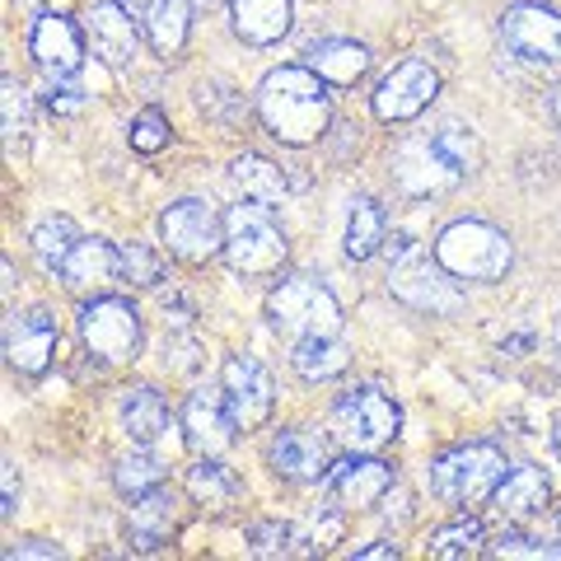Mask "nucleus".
Instances as JSON below:
<instances>
[{
    "instance_id": "1",
    "label": "nucleus",
    "mask_w": 561,
    "mask_h": 561,
    "mask_svg": "<svg viewBox=\"0 0 561 561\" xmlns=\"http://www.w3.org/2000/svg\"><path fill=\"white\" fill-rule=\"evenodd\" d=\"M482 160V146L472 127L463 122H440L426 136L402 140L393 154V179L408 197H440V192L459 187Z\"/></svg>"
},
{
    "instance_id": "2",
    "label": "nucleus",
    "mask_w": 561,
    "mask_h": 561,
    "mask_svg": "<svg viewBox=\"0 0 561 561\" xmlns=\"http://www.w3.org/2000/svg\"><path fill=\"white\" fill-rule=\"evenodd\" d=\"M257 117L280 146H313L328 122V80H319L309 66H280L257 84Z\"/></svg>"
},
{
    "instance_id": "3",
    "label": "nucleus",
    "mask_w": 561,
    "mask_h": 561,
    "mask_svg": "<svg viewBox=\"0 0 561 561\" xmlns=\"http://www.w3.org/2000/svg\"><path fill=\"white\" fill-rule=\"evenodd\" d=\"M267 323L276 337L295 342H313V337H337L342 332V305L323 280L313 276H286L280 286L267 295Z\"/></svg>"
},
{
    "instance_id": "4",
    "label": "nucleus",
    "mask_w": 561,
    "mask_h": 561,
    "mask_svg": "<svg viewBox=\"0 0 561 561\" xmlns=\"http://www.w3.org/2000/svg\"><path fill=\"white\" fill-rule=\"evenodd\" d=\"M511 239L486 220H454L435 239V262L459 280H501L511 272Z\"/></svg>"
},
{
    "instance_id": "5",
    "label": "nucleus",
    "mask_w": 561,
    "mask_h": 561,
    "mask_svg": "<svg viewBox=\"0 0 561 561\" xmlns=\"http://www.w3.org/2000/svg\"><path fill=\"white\" fill-rule=\"evenodd\" d=\"M290 243L286 230L276 225V216L262 202L249 206H234L225 216V262L239 272V276H272L280 272Z\"/></svg>"
},
{
    "instance_id": "6",
    "label": "nucleus",
    "mask_w": 561,
    "mask_h": 561,
    "mask_svg": "<svg viewBox=\"0 0 561 561\" xmlns=\"http://www.w3.org/2000/svg\"><path fill=\"white\" fill-rule=\"evenodd\" d=\"M501 478H505V454L496 445H459L431 463L435 496L449 505H478L496 496Z\"/></svg>"
},
{
    "instance_id": "7",
    "label": "nucleus",
    "mask_w": 561,
    "mask_h": 561,
    "mask_svg": "<svg viewBox=\"0 0 561 561\" xmlns=\"http://www.w3.org/2000/svg\"><path fill=\"white\" fill-rule=\"evenodd\" d=\"M398 426H402L398 402L383 389H375V383L346 393L337 408H332V440H337L346 454H375V449H383L398 435Z\"/></svg>"
},
{
    "instance_id": "8",
    "label": "nucleus",
    "mask_w": 561,
    "mask_h": 561,
    "mask_svg": "<svg viewBox=\"0 0 561 561\" xmlns=\"http://www.w3.org/2000/svg\"><path fill=\"white\" fill-rule=\"evenodd\" d=\"M389 262H393L389 286H393L398 300H408L412 309H426V313H459L463 295L454 290V280H449V272L440 267V262L431 267V257L416 249L412 234H393Z\"/></svg>"
},
{
    "instance_id": "9",
    "label": "nucleus",
    "mask_w": 561,
    "mask_h": 561,
    "mask_svg": "<svg viewBox=\"0 0 561 561\" xmlns=\"http://www.w3.org/2000/svg\"><path fill=\"white\" fill-rule=\"evenodd\" d=\"M80 342L94 351L99 360H131L140 351V313L131 300H113V295H94L80 309Z\"/></svg>"
},
{
    "instance_id": "10",
    "label": "nucleus",
    "mask_w": 561,
    "mask_h": 561,
    "mask_svg": "<svg viewBox=\"0 0 561 561\" xmlns=\"http://www.w3.org/2000/svg\"><path fill=\"white\" fill-rule=\"evenodd\" d=\"M160 234L169 253L183 262H210L216 253H225V220L216 216V206L197 197L173 202L160 216Z\"/></svg>"
},
{
    "instance_id": "11",
    "label": "nucleus",
    "mask_w": 561,
    "mask_h": 561,
    "mask_svg": "<svg viewBox=\"0 0 561 561\" xmlns=\"http://www.w3.org/2000/svg\"><path fill=\"white\" fill-rule=\"evenodd\" d=\"M501 43L529 66L561 61V14L548 5H511L501 14Z\"/></svg>"
},
{
    "instance_id": "12",
    "label": "nucleus",
    "mask_w": 561,
    "mask_h": 561,
    "mask_svg": "<svg viewBox=\"0 0 561 561\" xmlns=\"http://www.w3.org/2000/svg\"><path fill=\"white\" fill-rule=\"evenodd\" d=\"M225 402L234 412V426L249 435L257 426H267L272 416V402H276V383H272V370L253 356H230L225 360Z\"/></svg>"
},
{
    "instance_id": "13",
    "label": "nucleus",
    "mask_w": 561,
    "mask_h": 561,
    "mask_svg": "<svg viewBox=\"0 0 561 561\" xmlns=\"http://www.w3.org/2000/svg\"><path fill=\"white\" fill-rule=\"evenodd\" d=\"M435 94H440V76H435L426 61H402V66H393L389 76L379 80L375 117H383V122H412V117H421L431 108Z\"/></svg>"
},
{
    "instance_id": "14",
    "label": "nucleus",
    "mask_w": 561,
    "mask_h": 561,
    "mask_svg": "<svg viewBox=\"0 0 561 561\" xmlns=\"http://www.w3.org/2000/svg\"><path fill=\"white\" fill-rule=\"evenodd\" d=\"M28 51L47 80H76L84 66V33L66 14H43L28 33Z\"/></svg>"
},
{
    "instance_id": "15",
    "label": "nucleus",
    "mask_w": 561,
    "mask_h": 561,
    "mask_svg": "<svg viewBox=\"0 0 561 561\" xmlns=\"http://www.w3.org/2000/svg\"><path fill=\"white\" fill-rule=\"evenodd\" d=\"M328 496L342 511H370V505L383 501V491L393 486V468L379 459H365V454H351V459L328 468Z\"/></svg>"
},
{
    "instance_id": "16",
    "label": "nucleus",
    "mask_w": 561,
    "mask_h": 561,
    "mask_svg": "<svg viewBox=\"0 0 561 561\" xmlns=\"http://www.w3.org/2000/svg\"><path fill=\"white\" fill-rule=\"evenodd\" d=\"M51 351H57V319L47 309H24L10 313L5 323V356L20 375H43Z\"/></svg>"
},
{
    "instance_id": "17",
    "label": "nucleus",
    "mask_w": 561,
    "mask_h": 561,
    "mask_svg": "<svg viewBox=\"0 0 561 561\" xmlns=\"http://www.w3.org/2000/svg\"><path fill=\"white\" fill-rule=\"evenodd\" d=\"M84 33H90V43L103 61L113 70H127L140 51V28L131 20V10L122 5V0H99V5L84 14Z\"/></svg>"
},
{
    "instance_id": "18",
    "label": "nucleus",
    "mask_w": 561,
    "mask_h": 561,
    "mask_svg": "<svg viewBox=\"0 0 561 561\" xmlns=\"http://www.w3.org/2000/svg\"><path fill=\"white\" fill-rule=\"evenodd\" d=\"M61 280L70 295H84V300H94L122 280V249H113L108 239H80L70 257L61 262Z\"/></svg>"
},
{
    "instance_id": "19",
    "label": "nucleus",
    "mask_w": 561,
    "mask_h": 561,
    "mask_svg": "<svg viewBox=\"0 0 561 561\" xmlns=\"http://www.w3.org/2000/svg\"><path fill=\"white\" fill-rule=\"evenodd\" d=\"M234 412H230V402H225V389L220 393H192L187 398V408H183V435H187V445L197 449V454H225L234 445Z\"/></svg>"
},
{
    "instance_id": "20",
    "label": "nucleus",
    "mask_w": 561,
    "mask_h": 561,
    "mask_svg": "<svg viewBox=\"0 0 561 561\" xmlns=\"http://www.w3.org/2000/svg\"><path fill=\"white\" fill-rule=\"evenodd\" d=\"M267 459H272V468L280 472V478H290V482H319V478H328V468H332L328 440L323 435H313V431H305V426L280 431L272 440V449H267Z\"/></svg>"
},
{
    "instance_id": "21",
    "label": "nucleus",
    "mask_w": 561,
    "mask_h": 561,
    "mask_svg": "<svg viewBox=\"0 0 561 561\" xmlns=\"http://www.w3.org/2000/svg\"><path fill=\"white\" fill-rule=\"evenodd\" d=\"M230 24L249 47H272L290 33V0H230Z\"/></svg>"
},
{
    "instance_id": "22",
    "label": "nucleus",
    "mask_w": 561,
    "mask_h": 561,
    "mask_svg": "<svg viewBox=\"0 0 561 561\" xmlns=\"http://www.w3.org/2000/svg\"><path fill=\"white\" fill-rule=\"evenodd\" d=\"M127 524H131L136 548H160V542H169V534L179 529V501H173V491L154 486L146 496H136Z\"/></svg>"
},
{
    "instance_id": "23",
    "label": "nucleus",
    "mask_w": 561,
    "mask_h": 561,
    "mask_svg": "<svg viewBox=\"0 0 561 561\" xmlns=\"http://www.w3.org/2000/svg\"><path fill=\"white\" fill-rule=\"evenodd\" d=\"M122 431H127V440L140 445V449L160 445L164 435H169V408H164V398L154 393V389H127V393H122Z\"/></svg>"
},
{
    "instance_id": "24",
    "label": "nucleus",
    "mask_w": 561,
    "mask_h": 561,
    "mask_svg": "<svg viewBox=\"0 0 561 561\" xmlns=\"http://www.w3.org/2000/svg\"><path fill=\"white\" fill-rule=\"evenodd\" d=\"M309 70L328 84H356L365 70H370V51L360 43H346V38H328L319 47H309Z\"/></svg>"
},
{
    "instance_id": "25",
    "label": "nucleus",
    "mask_w": 561,
    "mask_h": 561,
    "mask_svg": "<svg viewBox=\"0 0 561 561\" xmlns=\"http://www.w3.org/2000/svg\"><path fill=\"white\" fill-rule=\"evenodd\" d=\"M548 491L552 486L542 478V468H515V472H505L496 486V511L505 519H529L548 505Z\"/></svg>"
},
{
    "instance_id": "26",
    "label": "nucleus",
    "mask_w": 561,
    "mask_h": 561,
    "mask_svg": "<svg viewBox=\"0 0 561 561\" xmlns=\"http://www.w3.org/2000/svg\"><path fill=\"white\" fill-rule=\"evenodd\" d=\"M140 24H146V38L160 57H179L187 43V24H192V0H154L140 14Z\"/></svg>"
},
{
    "instance_id": "27",
    "label": "nucleus",
    "mask_w": 561,
    "mask_h": 561,
    "mask_svg": "<svg viewBox=\"0 0 561 561\" xmlns=\"http://www.w3.org/2000/svg\"><path fill=\"white\" fill-rule=\"evenodd\" d=\"M230 183L249 202H262V206H272V202L286 197V169L272 164L267 154H239V160L230 164Z\"/></svg>"
},
{
    "instance_id": "28",
    "label": "nucleus",
    "mask_w": 561,
    "mask_h": 561,
    "mask_svg": "<svg viewBox=\"0 0 561 561\" xmlns=\"http://www.w3.org/2000/svg\"><path fill=\"white\" fill-rule=\"evenodd\" d=\"M383 243H389V220H383L379 202L356 197L351 202V216H346V257L365 262V257H375Z\"/></svg>"
},
{
    "instance_id": "29",
    "label": "nucleus",
    "mask_w": 561,
    "mask_h": 561,
    "mask_svg": "<svg viewBox=\"0 0 561 561\" xmlns=\"http://www.w3.org/2000/svg\"><path fill=\"white\" fill-rule=\"evenodd\" d=\"M187 496L206 505V511H230L239 496V482L230 478V468H225L216 454H202V463L187 468Z\"/></svg>"
},
{
    "instance_id": "30",
    "label": "nucleus",
    "mask_w": 561,
    "mask_h": 561,
    "mask_svg": "<svg viewBox=\"0 0 561 561\" xmlns=\"http://www.w3.org/2000/svg\"><path fill=\"white\" fill-rule=\"evenodd\" d=\"M290 365L300 370L305 379L323 383V379H337L346 365H351V351L342 337H313V342H295L290 346Z\"/></svg>"
},
{
    "instance_id": "31",
    "label": "nucleus",
    "mask_w": 561,
    "mask_h": 561,
    "mask_svg": "<svg viewBox=\"0 0 561 561\" xmlns=\"http://www.w3.org/2000/svg\"><path fill=\"white\" fill-rule=\"evenodd\" d=\"M76 243H80V230L70 216H47L33 225V253H38L43 267H51V272H61V262L70 257Z\"/></svg>"
},
{
    "instance_id": "32",
    "label": "nucleus",
    "mask_w": 561,
    "mask_h": 561,
    "mask_svg": "<svg viewBox=\"0 0 561 561\" xmlns=\"http://www.w3.org/2000/svg\"><path fill=\"white\" fill-rule=\"evenodd\" d=\"M113 482H117L122 496L136 501V496H146V491L164 486V468L154 463L150 454H122V459L113 463Z\"/></svg>"
},
{
    "instance_id": "33",
    "label": "nucleus",
    "mask_w": 561,
    "mask_h": 561,
    "mask_svg": "<svg viewBox=\"0 0 561 561\" xmlns=\"http://www.w3.org/2000/svg\"><path fill=\"white\" fill-rule=\"evenodd\" d=\"M482 542H486V534H482L478 519H454V524H445V529L431 538V557H445V561H454V557H478Z\"/></svg>"
},
{
    "instance_id": "34",
    "label": "nucleus",
    "mask_w": 561,
    "mask_h": 561,
    "mask_svg": "<svg viewBox=\"0 0 561 561\" xmlns=\"http://www.w3.org/2000/svg\"><path fill=\"white\" fill-rule=\"evenodd\" d=\"M122 280L136 290H150L164 280V257L150 243H122Z\"/></svg>"
},
{
    "instance_id": "35",
    "label": "nucleus",
    "mask_w": 561,
    "mask_h": 561,
    "mask_svg": "<svg viewBox=\"0 0 561 561\" xmlns=\"http://www.w3.org/2000/svg\"><path fill=\"white\" fill-rule=\"evenodd\" d=\"M0 108H5V146L10 150H20L24 140H28V131H33V113H28V90L20 80H10L5 76V84H0Z\"/></svg>"
},
{
    "instance_id": "36",
    "label": "nucleus",
    "mask_w": 561,
    "mask_h": 561,
    "mask_svg": "<svg viewBox=\"0 0 561 561\" xmlns=\"http://www.w3.org/2000/svg\"><path fill=\"white\" fill-rule=\"evenodd\" d=\"M197 103H202V113H206V117H216V122H220V127H234V122L249 113L243 94L225 90V84H202V90H197Z\"/></svg>"
},
{
    "instance_id": "37",
    "label": "nucleus",
    "mask_w": 561,
    "mask_h": 561,
    "mask_svg": "<svg viewBox=\"0 0 561 561\" xmlns=\"http://www.w3.org/2000/svg\"><path fill=\"white\" fill-rule=\"evenodd\" d=\"M131 150H140V154H160L164 146H169V117L160 113V108H146V113H136V122H131Z\"/></svg>"
},
{
    "instance_id": "38",
    "label": "nucleus",
    "mask_w": 561,
    "mask_h": 561,
    "mask_svg": "<svg viewBox=\"0 0 561 561\" xmlns=\"http://www.w3.org/2000/svg\"><path fill=\"white\" fill-rule=\"evenodd\" d=\"M290 524H280V519H262L249 529V552L253 557H280V552H290Z\"/></svg>"
},
{
    "instance_id": "39",
    "label": "nucleus",
    "mask_w": 561,
    "mask_h": 561,
    "mask_svg": "<svg viewBox=\"0 0 561 561\" xmlns=\"http://www.w3.org/2000/svg\"><path fill=\"white\" fill-rule=\"evenodd\" d=\"M47 108H51V113H80V108H84V90H80L76 80H51Z\"/></svg>"
},
{
    "instance_id": "40",
    "label": "nucleus",
    "mask_w": 561,
    "mask_h": 561,
    "mask_svg": "<svg viewBox=\"0 0 561 561\" xmlns=\"http://www.w3.org/2000/svg\"><path fill=\"white\" fill-rule=\"evenodd\" d=\"M0 496H5L0 515H14V501H20V468H14V459L0 463Z\"/></svg>"
},
{
    "instance_id": "41",
    "label": "nucleus",
    "mask_w": 561,
    "mask_h": 561,
    "mask_svg": "<svg viewBox=\"0 0 561 561\" xmlns=\"http://www.w3.org/2000/svg\"><path fill=\"white\" fill-rule=\"evenodd\" d=\"M10 561H20V557H61L57 542H43V538H24V542H14V548H5Z\"/></svg>"
},
{
    "instance_id": "42",
    "label": "nucleus",
    "mask_w": 561,
    "mask_h": 561,
    "mask_svg": "<svg viewBox=\"0 0 561 561\" xmlns=\"http://www.w3.org/2000/svg\"><path fill=\"white\" fill-rule=\"evenodd\" d=\"M356 557L360 561H389V557H398V542H375V548H360Z\"/></svg>"
},
{
    "instance_id": "43",
    "label": "nucleus",
    "mask_w": 561,
    "mask_h": 561,
    "mask_svg": "<svg viewBox=\"0 0 561 561\" xmlns=\"http://www.w3.org/2000/svg\"><path fill=\"white\" fill-rule=\"evenodd\" d=\"M122 5H127V10H131V14H146V10H150V5H154V0H122Z\"/></svg>"
},
{
    "instance_id": "44",
    "label": "nucleus",
    "mask_w": 561,
    "mask_h": 561,
    "mask_svg": "<svg viewBox=\"0 0 561 561\" xmlns=\"http://www.w3.org/2000/svg\"><path fill=\"white\" fill-rule=\"evenodd\" d=\"M552 117H557V127H561V90L552 94Z\"/></svg>"
},
{
    "instance_id": "45",
    "label": "nucleus",
    "mask_w": 561,
    "mask_h": 561,
    "mask_svg": "<svg viewBox=\"0 0 561 561\" xmlns=\"http://www.w3.org/2000/svg\"><path fill=\"white\" fill-rule=\"evenodd\" d=\"M552 449H557V459H561V421H557V431H552Z\"/></svg>"
},
{
    "instance_id": "46",
    "label": "nucleus",
    "mask_w": 561,
    "mask_h": 561,
    "mask_svg": "<svg viewBox=\"0 0 561 561\" xmlns=\"http://www.w3.org/2000/svg\"><path fill=\"white\" fill-rule=\"evenodd\" d=\"M552 337H557V346H561V313H557V328H552Z\"/></svg>"
},
{
    "instance_id": "47",
    "label": "nucleus",
    "mask_w": 561,
    "mask_h": 561,
    "mask_svg": "<svg viewBox=\"0 0 561 561\" xmlns=\"http://www.w3.org/2000/svg\"><path fill=\"white\" fill-rule=\"evenodd\" d=\"M192 5H210V0H192Z\"/></svg>"
},
{
    "instance_id": "48",
    "label": "nucleus",
    "mask_w": 561,
    "mask_h": 561,
    "mask_svg": "<svg viewBox=\"0 0 561 561\" xmlns=\"http://www.w3.org/2000/svg\"><path fill=\"white\" fill-rule=\"evenodd\" d=\"M557 524H561V515H557Z\"/></svg>"
}]
</instances>
